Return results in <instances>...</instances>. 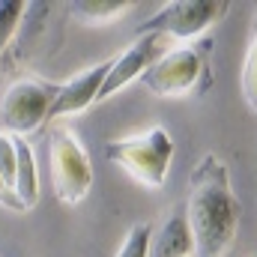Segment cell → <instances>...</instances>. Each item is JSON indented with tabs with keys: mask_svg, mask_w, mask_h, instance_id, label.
Here are the masks:
<instances>
[{
	"mask_svg": "<svg viewBox=\"0 0 257 257\" xmlns=\"http://www.w3.org/2000/svg\"><path fill=\"white\" fill-rule=\"evenodd\" d=\"M186 221L197 257H224L230 251L239 230V200L233 194L230 168L215 153L200 156L192 168Z\"/></svg>",
	"mask_w": 257,
	"mask_h": 257,
	"instance_id": "cell-1",
	"label": "cell"
},
{
	"mask_svg": "<svg viewBox=\"0 0 257 257\" xmlns=\"http://www.w3.org/2000/svg\"><path fill=\"white\" fill-rule=\"evenodd\" d=\"M105 156L108 162L120 165L141 186L162 189L171 174V162H174V138L168 135V128L153 126L135 132V135L111 138L105 144Z\"/></svg>",
	"mask_w": 257,
	"mask_h": 257,
	"instance_id": "cell-2",
	"label": "cell"
},
{
	"mask_svg": "<svg viewBox=\"0 0 257 257\" xmlns=\"http://www.w3.org/2000/svg\"><path fill=\"white\" fill-rule=\"evenodd\" d=\"M209 48L212 42H192L165 51L144 72V87L159 99H180L209 87Z\"/></svg>",
	"mask_w": 257,
	"mask_h": 257,
	"instance_id": "cell-3",
	"label": "cell"
},
{
	"mask_svg": "<svg viewBox=\"0 0 257 257\" xmlns=\"http://www.w3.org/2000/svg\"><path fill=\"white\" fill-rule=\"evenodd\" d=\"M48 156H51L48 165H51V183H54L57 200L66 206L81 203L93 186V165L78 135L66 126H51L48 128Z\"/></svg>",
	"mask_w": 257,
	"mask_h": 257,
	"instance_id": "cell-4",
	"label": "cell"
},
{
	"mask_svg": "<svg viewBox=\"0 0 257 257\" xmlns=\"http://www.w3.org/2000/svg\"><path fill=\"white\" fill-rule=\"evenodd\" d=\"M60 93V84L45 78H24L6 87L0 96V132L12 138H27L30 132L48 123L51 105Z\"/></svg>",
	"mask_w": 257,
	"mask_h": 257,
	"instance_id": "cell-5",
	"label": "cell"
},
{
	"mask_svg": "<svg viewBox=\"0 0 257 257\" xmlns=\"http://www.w3.org/2000/svg\"><path fill=\"white\" fill-rule=\"evenodd\" d=\"M230 3L224 0H174V3H165L159 12H153L138 27V36L159 33L168 39L189 42V39L203 36L215 21H221Z\"/></svg>",
	"mask_w": 257,
	"mask_h": 257,
	"instance_id": "cell-6",
	"label": "cell"
},
{
	"mask_svg": "<svg viewBox=\"0 0 257 257\" xmlns=\"http://www.w3.org/2000/svg\"><path fill=\"white\" fill-rule=\"evenodd\" d=\"M165 51H171V39L168 36L147 33V36L135 39V45H128L120 57H114L111 72H108V78H105V84L99 90V102H105V99L117 96L120 90H126L135 78H144V72L156 63Z\"/></svg>",
	"mask_w": 257,
	"mask_h": 257,
	"instance_id": "cell-7",
	"label": "cell"
},
{
	"mask_svg": "<svg viewBox=\"0 0 257 257\" xmlns=\"http://www.w3.org/2000/svg\"><path fill=\"white\" fill-rule=\"evenodd\" d=\"M111 63L114 60H99V63L81 69L78 75H72L66 84H60V93L51 105V114H48V123H57L63 117H72V114H81L87 111L90 105L99 102V90L111 72Z\"/></svg>",
	"mask_w": 257,
	"mask_h": 257,
	"instance_id": "cell-8",
	"label": "cell"
},
{
	"mask_svg": "<svg viewBox=\"0 0 257 257\" xmlns=\"http://www.w3.org/2000/svg\"><path fill=\"white\" fill-rule=\"evenodd\" d=\"M192 251H194L192 230H189L186 215H180V212H174L159 227V233L150 236V257H189Z\"/></svg>",
	"mask_w": 257,
	"mask_h": 257,
	"instance_id": "cell-9",
	"label": "cell"
},
{
	"mask_svg": "<svg viewBox=\"0 0 257 257\" xmlns=\"http://www.w3.org/2000/svg\"><path fill=\"white\" fill-rule=\"evenodd\" d=\"M15 144V186L12 194L18 197V203L27 209H33L39 203V174H36V159L33 150L27 144V138H12Z\"/></svg>",
	"mask_w": 257,
	"mask_h": 257,
	"instance_id": "cell-10",
	"label": "cell"
},
{
	"mask_svg": "<svg viewBox=\"0 0 257 257\" xmlns=\"http://www.w3.org/2000/svg\"><path fill=\"white\" fill-rule=\"evenodd\" d=\"M135 3L132 0H75L69 3V15L81 24H108L114 18H123Z\"/></svg>",
	"mask_w": 257,
	"mask_h": 257,
	"instance_id": "cell-11",
	"label": "cell"
},
{
	"mask_svg": "<svg viewBox=\"0 0 257 257\" xmlns=\"http://www.w3.org/2000/svg\"><path fill=\"white\" fill-rule=\"evenodd\" d=\"M242 99L251 111H257V15H254L251 42H248V54H245V63H242Z\"/></svg>",
	"mask_w": 257,
	"mask_h": 257,
	"instance_id": "cell-12",
	"label": "cell"
},
{
	"mask_svg": "<svg viewBox=\"0 0 257 257\" xmlns=\"http://www.w3.org/2000/svg\"><path fill=\"white\" fill-rule=\"evenodd\" d=\"M24 9H27L24 0H0V54L9 45V39L15 36V27H18Z\"/></svg>",
	"mask_w": 257,
	"mask_h": 257,
	"instance_id": "cell-13",
	"label": "cell"
},
{
	"mask_svg": "<svg viewBox=\"0 0 257 257\" xmlns=\"http://www.w3.org/2000/svg\"><path fill=\"white\" fill-rule=\"evenodd\" d=\"M150 236H153V224H147V221L135 224L126 233L117 257H150Z\"/></svg>",
	"mask_w": 257,
	"mask_h": 257,
	"instance_id": "cell-14",
	"label": "cell"
},
{
	"mask_svg": "<svg viewBox=\"0 0 257 257\" xmlns=\"http://www.w3.org/2000/svg\"><path fill=\"white\" fill-rule=\"evenodd\" d=\"M0 183L12 194V186H15V144H12V135H6V132H0Z\"/></svg>",
	"mask_w": 257,
	"mask_h": 257,
	"instance_id": "cell-15",
	"label": "cell"
},
{
	"mask_svg": "<svg viewBox=\"0 0 257 257\" xmlns=\"http://www.w3.org/2000/svg\"><path fill=\"white\" fill-rule=\"evenodd\" d=\"M0 203H3V206H9V209H18V212H24V206L18 203V197L6 192V189H3V183H0Z\"/></svg>",
	"mask_w": 257,
	"mask_h": 257,
	"instance_id": "cell-16",
	"label": "cell"
}]
</instances>
